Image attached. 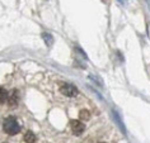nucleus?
Returning <instances> with one entry per match:
<instances>
[{
  "mask_svg": "<svg viewBox=\"0 0 150 143\" xmlns=\"http://www.w3.org/2000/svg\"><path fill=\"white\" fill-rule=\"evenodd\" d=\"M3 129H4L5 133H8L10 135H14V134H18L21 132V125H19V123L17 122L16 118H13V116H9V118H6L4 120Z\"/></svg>",
  "mask_w": 150,
  "mask_h": 143,
  "instance_id": "f257e3e1",
  "label": "nucleus"
},
{
  "mask_svg": "<svg viewBox=\"0 0 150 143\" xmlns=\"http://www.w3.org/2000/svg\"><path fill=\"white\" fill-rule=\"evenodd\" d=\"M60 93L65 96H69V97H73V96H76L78 95V89L76 86L71 85V84H64L61 88H60Z\"/></svg>",
  "mask_w": 150,
  "mask_h": 143,
  "instance_id": "f03ea898",
  "label": "nucleus"
},
{
  "mask_svg": "<svg viewBox=\"0 0 150 143\" xmlns=\"http://www.w3.org/2000/svg\"><path fill=\"white\" fill-rule=\"evenodd\" d=\"M70 125H71V130H73V133L75 135H80L85 129L84 123L80 122V120H71Z\"/></svg>",
  "mask_w": 150,
  "mask_h": 143,
  "instance_id": "7ed1b4c3",
  "label": "nucleus"
},
{
  "mask_svg": "<svg viewBox=\"0 0 150 143\" xmlns=\"http://www.w3.org/2000/svg\"><path fill=\"white\" fill-rule=\"evenodd\" d=\"M6 101H8L10 107H17L18 103H19V93H18V90H13L10 94H8Z\"/></svg>",
  "mask_w": 150,
  "mask_h": 143,
  "instance_id": "20e7f679",
  "label": "nucleus"
},
{
  "mask_svg": "<svg viewBox=\"0 0 150 143\" xmlns=\"http://www.w3.org/2000/svg\"><path fill=\"white\" fill-rule=\"evenodd\" d=\"M24 141L25 143H35L36 142V134L32 130H28L24 135Z\"/></svg>",
  "mask_w": 150,
  "mask_h": 143,
  "instance_id": "39448f33",
  "label": "nucleus"
},
{
  "mask_svg": "<svg viewBox=\"0 0 150 143\" xmlns=\"http://www.w3.org/2000/svg\"><path fill=\"white\" fill-rule=\"evenodd\" d=\"M6 97H8V91L5 89L0 88V104H3L4 101H6Z\"/></svg>",
  "mask_w": 150,
  "mask_h": 143,
  "instance_id": "423d86ee",
  "label": "nucleus"
},
{
  "mask_svg": "<svg viewBox=\"0 0 150 143\" xmlns=\"http://www.w3.org/2000/svg\"><path fill=\"white\" fill-rule=\"evenodd\" d=\"M79 118L81 120H88L89 118H91V114H89V111L88 110H80L79 113Z\"/></svg>",
  "mask_w": 150,
  "mask_h": 143,
  "instance_id": "0eeeda50",
  "label": "nucleus"
},
{
  "mask_svg": "<svg viewBox=\"0 0 150 143\" xmlns=\"http://www.w3.org/2000/svg\"><path fill=\"white\" fill-rule=\"evenodd\" d=\"M42 37H43V38L47 41V44H48V46H51V43H52V39H51V37L48 36V33H43V34H42Z\"/></svg>",
  "mask_w": 150,
  "mask_h": 143,
  "instance_id": "6e6552de",
  "label": "nucleus"
}]
</instances>
